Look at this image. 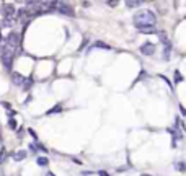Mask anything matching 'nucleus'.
Segmentation results:
<instances>
[{
  "mask_svg": "<svg viewBox=\"0 0 186 176\" xmlns=\"http://www.w3.org/2000/svg\"><path fill=\"white\" fill-rule=\"evenodd\" d=\"M8 126H10V129H17V121L15 119H10L8 121Z\"/></svg>",
  "mask_w": 186,
  "mask_h": 176,
  "instance_id": "f3484780",
  "label": "nucleus"
},
{
  "mask_svg": "<svg viewBox=\"0 0 186 176\" xmlns=\"http://www.w3.org/2000/svg\"><path fill=\"white\" fill-rule=\"evenodd\" d=\"M142 176H150V174H142Z\"/></svg>",
  "mask_w": 186,
  "mask_h": 176,
  "instance_id": "393cba45",
  "label": "nucleus"
},
{
  "mask_svg": "<svg viewBox=\"0 0 186 176\" xmlns=\"http://www.w3.org/2000/svg\"><path fill=\"white\" fill-rule=\"evenodd\" d=\"M142 2L140 0H127L126 2V7H129V8H134V7H139Z\"/></svg>",
  "mask_w": 186,
  "mask_h": 176,
  "instance_id": "ddd939ff",
  "label": "nucleus"
},
{
  "mask_svg": "<svg viewBox=\"0 0 186 176\" xmlns=\"http://www.w3.org/2000/svg\"><path fill=\"white\" fill-rule=\"evenodd\" d=\"M93 47H100V49H105V51H110V49H111L110 44H105V42H101V41H96L95 44H93Z\"/></svg>",
  "mask_w": 186,
  "mask_h": 176,
  "instance_id": "9d476101",
  "label": "nucleus"
},
{
  "mask_svg": "<svg viewBox=\"0 0 186 176\" xmlns=\"http://www.w3.org/2000/svg\"><path fill=\"white\" fill-rule=\"evenodd\" d=\"M0 42H2V38H0Z\"/></svg>",
  "mask_w": 186,
  "mask_h": 176,
  "instance_id": "a878e982",
  "label": "nucleus"
},
{
  "mask_svg": "<svg viewBox=\"0 0 186 176\" xmlns=\"http://www.w3.org/2000/svg\"><path fill=\"white\" fill-rule=\"evenodd\" d=\"M25 158H26V152L25 150H18V152L13 153V160H17V161H21Z\"/></svg>",
  "mask_w": 186,
  "mask_h": 176,
  "instance_id": "6e6552de",
  "label": "nucleus"
},
{
  "mask_svg": "<svg viewBox=\"0 0 186 176\" xmlns=\"http://www.w3.org/2000/svg\"><path fill=\"white\" fill-rule=\"evenodd\" d=\"M31 83H33L31 78H25V82H23V85H21V86H23V90H30V88H31Z\"/></svg>",
  "mask_w": 186,
  "mask_h": 176,
  "instance_id": "2eb2a0df",
  "label": "nucleus"
},
{
  "mask_svg": "<svg viewBox=\"0 0 186 176\" xmlns=\"http://www.w3.org/2000/svg\"><path fill=\"white\" fill-rule=\"evenodd\" d=\"M135 28H137L140 33H154L155 31L154 26H135Z\"/></svg>",
  "mask_w": 186,
  "mask_h": 176,
  "instance_id": "f8f14e48",
  "label": "nucleus"
},
{
  "mask_svg": "<svg viewBox=\"0 0 186 176\" xmlns=\"http://www.w3.org/2000/svg\"><path fill=\"white\" fill-rule=\"evenodd\" d=\"M30 150L31 152H36V145H30Z\"/></svg>",
  "mask_w": 186,
  "mask_h": 176,
  "instance_id": "412c9836",
  "label": "nucleus"
},
{
  "mask_svg": "<svg viewBox=\"0 0 186 176\" xmlns=\"http://www.w3.org/2000/svg\"><path fill=\"white\" fill-rule=\"evenodd\" d=\"M12 80H13V83H17V85H23V82H25V78L21 75H18V73H13Z\"/></svg>",
  "mask_w": 186,
  "mask_h": 176,
  "instance_id": "9b49d317",
  "label": "nucleus"
},
{
  "mask_svg": "<svg viewBox=\"0 0 186 176\" xmlns=\"http://www.w3.org/2000/svg\"><path fill=\"white\" fill-rule=\"evenodd\" d=\"M13 54H8V52H2V64H3V67L5 69H12V65H13Z\"/></svg>",
  "mask_w": 186,
  "mask_h": 176,
  "instance_id": "20e7f679",
  "label": "nucleus"
},
{
  "mask_svg": "<svg viewBox=\"0 0 186 176\" xmlns=\"http://www.w3.org/2000/svg\"><path fill=\"white\" fill-rule=\"evenodd\" d=\"M17 17H18V20L21 21L23 25H26L28 21L31 20V17H33V12H30V10H26V8H21V10H18V13H17Z\"/></svg>",
  "mask_w": 186,
  "mask_h": 176,
  "instance_id": "7ed1b4c3",
  "label": "nucleus"
},
{
  "mask_svg": "<svg viewBox=\"0 0 186 176\" xmlns=\"http://www.w3.org/2000/svg\"><path fill=\"white\" fill-rule=\"evenodd\" d=\"M15 21H17L15 17H3V20H2V26H3V28H12L13 25H15Z\"/></svg>",
  "mask_w": 186,
  "mask_h": 176,
  "instance_id": "0eeeda50",
  "label": "nucleus"
},
{
  "mask_svg": "<svg viewBox=\"0 0 186 176\" xmlns=\"http://www.w3.org/2000/svg\"><path fill=\"white\" fill-rule=\"evenodd\" d=\"M180 111H181V114H183V116L186 114V111H184V108H183V106H180Z\"/></svg>",
  "mask_w": 186,
  "mask_h": 176,
  "instance_id": "4be33fe9",
  "label": "nucleus"
},
{
  "mask_svg": "<svg viewBox=\"0 0 186 176\" xmlns=\"http://www.w3.org/2000/svg\"><path fill=\"white\" fill-rule=\"evenodd\" d=\"M98 174H100V176H108V173H105V171H100Z\"/></svg>",
  "mask_w": 186,
  "mask_h": 176,
  "instance_id": "5701e85b",
  "label": "nucleus"
},
{
  "mask_svg": "<svg viewBox=\"0 0 186 176\" xmlns=\"http://www.w3.org/2000/svg\"><path fill=\"white\" fill-rule=\"evenodd\" d=\"M159 39L165 44V46H171L170 41H168V38H167V33H165V31H159Z\"/></svg>",
  "mask_w": 186,
  "mask_h": 176,
  "instance_id": "1a4fd4ad",
  "label": "nucleus"
},
{
  "mask_svg": "<svg viewBox=\"0 0 186 176\" xmlns=\"http://www.w3.org/2000/svg\"><path fill=\"white\" fill-rule=\"evenodd\" d=\"M57 12L66 15V17H74L75 15V10L72 8V5L69 3H64V2H59V5H57Z\"/></svg>",
  "mask_w": 186,
  "mask_h": 176,
  "instance_id": "f03ea898",
  "label": "nucleus"
},
{
  "mask_svg": "<svg viewBox=\"0 0 186 176\" xmlns=\"http://www.w3.org/2000/svg\"><path fill=\"white\" fill-rule=\"evenodd\" d=\"M2 10H3V15H5V17H15V13H17L15 7H13L12 3H3Z\"/></svg>",
  "mask_w": 186,
  "mask_h": 176,
  "instance_id": "423d86ee",
  "label": "nucleus"
},
{
  "mask_svg": "<svg viewBox=\"0 0 186 176\" xmlns=\"http://www.w3.org/2000/svg\"><path fill=\"white\" fill-rule=\"evenodd\" d=\"M118 2H108V7H116Z\"/></svg>",
  "mask_w": 186,
  "mask_h": 176,
  "instance_id": "aec40b11",
  "label": "nucleus"
},
{
  "mask_svg": "<svg viewBox=\"0 0 186 176\" xmlns=\"http://www.w3.org/2000/svg\"><path fill=\"white\" fill-rule=\"evenodd\" d=\"M46 176H56V174H54V173H47Z\"/></svg>",
  "mask_w": 186,
  "mask_h": 176,
  "instance_id": "b1692460",
  "label": "nucleus"
},
{
  "mask_svg": "<svg viewBox=\"0 0 186 176\" xmlns=\"http://www.w3.org/2000/svg\"><path fill=\"white\" fill-rule=\"evenodd\" d=\"M175 73H176V82H181L183 78H181V75H180V72H175Z\"/></svg>",
  "mask_w": 186,
  "mask_h": 176,
  "instance_id": "6ab92c4d",
  "label": "nucleus"
},
{
  "mask_svg": "<svg viewBox=\"0 0 186 176\" xmlns=\"http://www.w3.org/2000/svg\"><path fill=\"white\" fill-rule=\"evenodd\" d=\"M178 170H180V171H184V163H183V161H180V163H178Z\"/></svg>",
  "mask_w": 186,
  "mask_h": 176,
  "instance_id": "a211bd4d",
  "label": "nucleus"
},
{
  "mask_svg": "<svg viewBox=\"0 0 186 176\" xmlns=\"http://www.w3.org/2000/svg\"><path fill=\"white\" fill-rule=\"evenodd\" d=\"M61 111H62V106H61V105H57L56 108L49 109V111H47V114H56V113H61Z\"/></svg>",
  "mask_w": 186,
  "mask_h": 176,
  "instance_id": "dca6fc26",
  "label": "nucleus"
},
{
  "mask_svg": "<svg viewBox=\"0 0 186 176\" xmlns=\"http://www.w3.org/2000/svg\"><path fill=\"white\" fill-rule=\"evenodd\" d=\"M38 165H39V166H47V165H49V160H47L46 157H39V158H38Z\"/></svg>",
  "mask_w": 186,
  "mask_h": 176,
  "instance_id": "4468645a",
  "label": "nucleus"
},
{
  "mask_svg": "<svg viewBox=\"0 0 186 176\" xmlns=\"http://www.w3.org/2000/svg\"><path fill=\"white\" fill-rule=\"evenodd\" d=\"M140 52L144 54V56H152L154 52H155V44H152V42H144L140 46Z\"/></svg>",
  "mask_w": 186,
  "mask_h": 176,
  "instance_id": "39448f33",
  "label": "nucleus"
},
{
  "mask_svg": "<svg viewBox=\"0 0 186 176\" xmlns=\"http://www.w3.org/2000/svg\"><path fill=\"white\" fill-rule=\"evenodd\" d=\"M134 26H155L157 17L152 10H140L134 15Z\"/></svg>",
  "mask_w": 186,
  "mask_h": 176,
  "instance_id": "f257e3e1",
  "label": "nucleus"
}]
</instances>
